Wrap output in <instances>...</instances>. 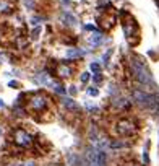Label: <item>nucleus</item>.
I'll return each instance as SVG.
<instances>
[{
	"label": "nucleus",
	"mask_w": 159,
	"mask_h": 166,
	"mask_svg": "<svg viewBox=\"0 0 159 166\" xmlns=\"http://www.w3.org/2000/svg\"><path fill=\"white\" fill-rule=\"evenodd\" d=\"M83 56V51L80 49H68L67 51V57H80Z\"/></svg>",
	"instance_id": "f8f14e48"
},
{
	"label": "nucleus",
	"mask_w": 159,
	"mask_h": 166,
	"mask_svg": "<svg viewBox=\"0 0 159 166\" xmlns=\"http://www.w3.org/2000/svg\"><path fill=\"white\" fill-rule=\"evenodd\" d=\"M88 93H89L91 96H96V95H98V90H96V88H89Z\"/></svg>",
	"instance_id": "f3484780"
},
{
	"label": "nucleus",
	"mask_w": 159,
	"mask_h": 166,
	"mask_svg": "<svg viewBox=\"0 0 159 166\" xmlns=\"http://www.w3.org/2000/svg\"><path fill=\"white\" fill-rule=\"evenodd\" d=\"M70 93L71 95H75V93H76V88H75V86H70Z\"/></svg>",
	"instance_id": "aec40b11"
},
{
	"label": "nucleus",
	"mask_w": 159,
	"mask_h": 166,
	"mask_svg": "<svg viewBox=\"0 0 159 166\" xmlns=\"http://www.w3.org/2000/svg\"><path fill=\"white\" fill-rule=\"evenodd\" d=\"M99 68H101V67H99V64H91V70L93 72H96V73H98Z\"/></svg>",
	"instance_id": "2eb2a0df"
},
{
	"label": "nucleus",
	"mask_w": 159,
	"mask_h": 166,
	"mask_svg": "<svg viewBox=\"0 0 159 166\" xmlns=\"http://www.w3.org/2000/svg\"><path fill=\"white\" fill-rule=\"evenodd\" d=\"M143 160H145V163H146V165H148V163H149V158H148V152H146V150H145V153H143Z\"/></svg>",
	"instance_id": "a211bd4d"
},
{
	"label": "nucleus",
	"mask_w": 159,
	"mask_h": 166,
	"mask_svg": "<svg viewBox=\"0 0 159 166\" xmlns=\"http://www.w3.org/2000/svg\"><path fill=\"white\" fill-rule=\"evenodd\" d=\"M115 21H117V16L114 13H106L104 16L99 18V23H101V26H102L104 29H110L115 25Z\"/></svg>",
	"instance_id": "423d86ee"
},
{
	"label": "nucleus",
	"mask_w": 159,
	"mask_h": 166,
	"mask_svg": "<svg viewBox=\"0 0 159 166\" xmlns=\"http://www.w3.org/2000/svg\"><path fill=\"white\" fill-rule=\"evenodd\" d=\"M122 26H124V33L127 36V39L131 44L138 43V36H140V29H138V25L135 21L131 15H128L127 11L122 13Z\"/></svg>",
	"instance_id": "f03ea898"
},
{
	"label": "nucleus",
	"mask_w": 159,
	"mask_h": 166,
	"mask_svg": "<svg viewBox=\"0 0 159 166\" xmlns=\"http://www.w3.org/2000/svg\"><path fill=\"white\" fill-rule=\"evenodd\" d=\"M122 147H125V143L120 140H114L112 143H110V148H122Z\"/></svg>",
	"instance_id": "4468645a"
},
{
	"label": "nucleus",
	"mask_w": 159,
	"mask_h": 166,
	"mask_svg": "<svg viewBox=\"0 0 159 166\" xmlns=\"http://www.w3.org/2000/svg\"><path fill=\"white\" fill-rule=\"evenodd\" d=\"M89 43H91L93 46H98V44L101 43V34L94 31V34H91V36H89Z\"/></svg>",
	"instance_id": "9d476101"
},
{
	"label": "nucleus",
	"mask_w": 159,
	"mask_h": 166,
	"mask_svg": "<svg viewBox=\"0 0 159 166\" xmlns=\"http://www.w3.org/2000/svg\"><path fill=\"white\" fill-rule=\"evenodd\" d=\"M15 143L23 147V148H29V147H33V138L28 132H25L23 129H18V130H15Z\"/></svg>",
	"instance_id": "39448f33"
},
{
	"label": "nucleus",
	"mask_w": 159,
	"mask_h": 166,
	"mask_svg": "<svg viewBox=\"0 0 159 166\" xmlns=\"http://www.w3.org/2000/svg\"><path fill=\"white\" fill-rule=\"evenodd\" d=\"M28 108L33 111V113H42L47 108V98L42 95V93H33L29 96V103Z\"/></svg>",
	"instance_id": "7ed1b4c3"
},
{
	"label": "nucleus",
	"mask_w": 159,
	"mask_h": 166,
	"mask_svg": "<svg viewBox=\"0 0 159 166\" xmlns=\"http://www.w3.org/2000/svg\"><path fill=\"white\" fill-rule=\"evenodd\" d=\"M88 166H89V165H88Z\"/></svg>",
	"instance_id": "b1692460"
},
{
	"label": "nucleus",
	"mask_w": 159,
	"mask_h": 166,
	"mask_svg": "<svg viewBox=\"0 0 159 166\" xmlns=\"http://www.w3.org/2000/svg\"><path fill=\"white\" fill-rule=\"evenodd\" d=\"M130 67H131V70H133L136 80L140 81L141 85H145V86H153V85H154V83H153V77H151V73H149V70L146 68V65L143 64L138 57H133V59H131Z\"/></svg>",
	"instance_id": "f257e3e1"
},
{
	"label": "nucleus",
	"mask_w": 159,
	"mask_h": 166,
	"mask_svg": "<svg viewBox=\"0 0 159 166\" xmlns=\"http://www.w3.org/2000/svg\"><path fill=\"white\" fill-rule=\"evenodd\" d=\"M62 20H64V21H68V25H70V26L76 25V18H75L71 13H64V15H62Z\"/></svg>",
	"instance_id": "1a4fd4ad"
},
{
	"label": "nucleus",
	"mask_w": 159,
	"mask_h": 166,
	"mask_svg": "<svg viewBox=\"0 0 159 166\" xmlns=\"http://www.w3.org/2000/svg\"><path fill=\"white\" fill-rule=\"evenodd\" d=\"M55 73L60 78H70L71 77V67L67 64H59L55 68Z\"/></svg>",
	"instance_id": "0eeeda50"
},
{
	"label": "nucleus",
	"mask_w": 159,
	"mask_h": 166,
	"mask_svg": "<svg viewBox=\"0 0 159 166\" xmlns=\"http://www.w3.org/2000/svg\"><path fill=\"white\" fill-rule=\"evenodd\" d=\"M52 90H54V91H57L59 95H65V88H64V86H60V85H57V83H54Z\"/></svg>",
	"instance_id": "ddd939ff"
},
{
	"label": "nucleus",
	"mask_w": 159,
	"mask_h": 166,
	"mask_svg": "<svg viewBox=\"0 0 159 166\" xmlns=\"http://www.w3.org/2000/svg\"><path fill=\"white\" fill-rule=\"evenodd\" d=\"M5 104H4V101H2V99H0V108H4Z\"/></svg>",
	"instance_id": "4be33fe9"
},
{
	"label": "nucleus",
	"mask_w": 159,
	"mask_h": 166,
	"mask_svg": "<svg viewBox=\"0 0 159 166\" xmlns=\"http://www.w3.org/2000/svg\"><path fill=\"white\" fill-rule=\"evenodd\" d=\"M88 80H89V73H83L81 75V81H83V83H86Z\"/></svg>",
	"instance_id": "dca6fc26"
},
{
	"label": "nucleus",
	"mask_w": 159,
	"mask_h": 166,
	"mask_svg": "<svg viewBox=\"0 0 159 166\" xmlns=\"http://www.w3.org/2000/svg\"><path fill=\"white\" fill-rule=\"evenodd\" d=\"M11 10H13V4L10 0H0V15L11 13Z\"/></svg>",
	"instance_id": "6e6552de"
},
{
	"label": "nucleus",
	"mask_w": 159,
	"mask_h": 166,
	"mask_svg": "<svg viewBox=\"0 0 159 166\" xmlns=\"http://www.w3.org/2000/svg\"><path fill=\"white\" fill-rule=\"evenodd\" d=\"M94 80H96V81H101V75L98 73V75H96V77H94Z\"/></svg>",
	"instance_id": "412c9836"
},
{
	"label": "nucleus",
	"mask_w": 159,
	"mask_h": 166,
	"mask_svg": "<svg viewBox=\"0 0 159 166\" xmlns=\"http://www.w3.org/2000/svg\"><path fill=\"white\" fill-rule=\"evenodd\" d=\"M41 33V28H36L34 31H33V38H37V34Z\"/></svg>",
	"instance_id": "6ab92c4d"
},
{
	"label": "nucleus",
	"mask_w": 159,
	"mask_h": 166,
	"mask_svg": "<svg viewBox=\"0 0 159 166\" xmlns=\"http://www.w3.org/2000/svg\"><path fill=\"white\" fill-rule=\"evenodd\" d=\"M0 39H2V36H0Z\"/></svg>",
	"instance_id": "5701e85b"
},
{
	"label": "nucleus",
	"mask_w": 159,
	"mask_h": 166,
	"mask_svg": "<svg viewBox=\"0 0 159 166\" xmlns=\"http://www.w3.org/2000/svg\"><path fill=\"white\" fill-rule=\"evenodd\" d=\"M115 130L119 135H122V137H128V135H131L135 130H136V127H135V122L130 119H120L119 122H117L115 125Z\"/></svg>",
	"instance_id": "20e7f679"
},
{
	"label": "nucleus",
	"mask_w": 159,
	"mask_h": 166,
	"mask_svg": "<svg viewBox=\"0 0 159 166\" xmlns=\"http://www.w3.org/2000/svg\"><path fill=\"white\" fill-rule=\"evenodd\" d=\"M64 106L65 108H70V109H76V103H75L71 98H65L64 99Z\"/></svg>",
	"instance_id": "9b49d317"
}]
</instances>
